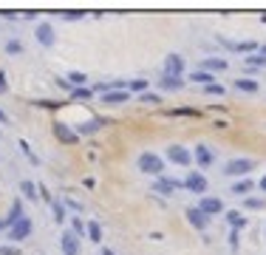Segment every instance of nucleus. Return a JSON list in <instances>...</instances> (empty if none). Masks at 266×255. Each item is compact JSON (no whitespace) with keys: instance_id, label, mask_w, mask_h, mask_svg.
Instances as JSON below:
<instances>
[{"instance_id":"nucleus-8","label":"nucleus","mask_w":266,"mask_h":255,"mask_svg":"<svg viewBox=\"0 0 266 255\" xmlns=\"http://www.w3.org/2000/svg\"><path fill=\"white\" fill-rule=\"evenodd\" d=\"M34 34H37V42L45 46V49H51V46L57 42V34H54V28H51L48 23H40V26L34 28Z\"/></svg>"},{"instance_id":"nucleus-29","label":"nucleus","mask_w":266,"mask_h":255,"mask_svg":"<svg viewBox=\"0 0 266 255\" xmlns=\"http://www.w3.org/2000/svg\"><path fill=\"white\" fill-rule=\"evenodd\" d=\"M227 219H230V224H232V227H244V224H246V221L241 219L238 212H227Z\"/></svg>"},{"instance_id":"nucleus-12","label":"nucleus","mask_w":266,"mask_h":255,"mask_svg":"<svg viewBox=\"0 0 266 255\" xmlns=\"http://www.w3.org/2000/svg\"><path fill=\"white\" fill-rule=\"evenodd\" d=\"M128 99H130V94L122 91V88H114V91L102 94V102H108V105H122V102H128Z\"/></svg>"},{"instance_id":"nucleus-18","label":"nucleus","mask_w":266,"mask_h":255,"mask_svg":"<svg viewBox=\"0 0 266 255\" xmlns=\"http://www.w3.org/2000/svg\"><path fill=\"white\" fill-rule=\"evenodd\" d=\"M181 85H184V79H176V77H162L158 79V88H162V91H179Z\"/></svg>"},{"instance_id":"nucleus-15","label":"nucleus","mask_w":266,"mask_h":255,"mask_svg":"<svg viewBox=\"0 0 266 255\" xmlns=\"http://www.w3.org/2000/svg\"><path fill=\"white\" fill-rule=\"evenodd\" d=\"M54 134H57L65 145H74V142H77V134H74L71 128H65L63 122H57V125H54Z\"/></svg>"},{"instance_id":"nucleus-6","label":"nucleus","mask_w":266,"mask_h":255,"mask_svg":"<svg viewBox=\"0 0 266 255\" xmlns=\"http://www.w3.org/2000/svg\"><path fill=\"white\" fill-rule=\"evenodd\" d=\"M184 216H187V221L195 227V230H198V233H204V230L209 227V216H207V212H201L198 207H187V210H184Z\"/></svg>"},{"instance_id":"nucleus-14","label":"nucleus","mask_w":266,"mask_h":255,"mask_svg":"<svg viewBox=\"0 0 266 255\" xmlns=\"http://www.w3.org/2000/svg\"><path fill=\"white\" fill-rule=\"evenodd\" d=\"M201 71H227V60H221V57H204Z\"/></svg>"},{"instance_id":"nucleus-36","label":"nucleus","mask_w":266,"mask_h":255,"mask_svg":"<svg viewBox=\"0 0 266 255\" xmlns=\"http://www.w3.org/2000/svg\"><path fill=\"white\" fill-rule=\"evenodd\" d=\"M207 94H224V88H221V85H216V82H212V85H207Z\"/></svg>"},{"instance_id":"nucleus-32","label":"nucleus","mask_w":266,"mask_h":255,"mask_svg":"<svg viewBox=\"0 0 266 255\" xmlns=\"http://www.w3.org/2000/svg\"><path fill=\"white\" fill-rule=\"evenodd\" d=\"M85 14L82 12H63V20H82Z\"/></svg>"},{"instance_id":"nucleus-5","label":"nucleus","mask_w":266,"mask_h":255,"mask_svg":"<svg viewBox=\"0 0 266 255\" xmlns=\"http://www.w3.org/2000/svg\"><path fill=\"white\" fill-rule=\"evenodd\" d=\"M184 187H187L190 193H198V196H204L207 193V187H209V182H207V176L204 173H187V179H184Z\"/></svg>"},{"instance_id":"nucleus-13","label":"nucleus","mask_w":266,"mask_h":255,"mask_svg":"<svg viewBox=\"0 0 266 255\" xmlns=\"http://www.w3.org/2000/svg\"><path fill=\"white\" fill-rule=\"evenodd\" d=\"M153 187H156V193H162V196H170L173 190H176V187H181L179 182H176V179H156V184H153Z\"/></svg>"},{"instance_id":"nucleus-42","label":"nucleus","mask_w":266,"mask_h":255,"mask_svg":"<svg viewBox=\"0 0 266 255\" xmlns=\"http://www.w3.org/2000/svg\"><path fill=\"white\" fill-rule=\"evenodd\" d=\"M258 54H260V57H266V46H260V51H258Z\"/></svg>"},{"instance_id":"nucleus-38","label":"nucleus","mask_w":266,"mask_h":255,"mask_svg":"<svg viewBox=\"0 0 266 255\" xmlns=\"http://www.w3.org/2000/svg\"><path fill=\"white\" fill-rule=\"evenodd\" d=\"M0 91H6V74L0 71Z\"/></svg>"},{"instance_id":"nucleus-39","label":"nucleus","mask_w":266,"mask_h":255,"mask_svg":"<svg viewBox=\"0 0 266 255\" xmlns=\"http://www.w3.org/2000/svg\"><path fill=\"white\" fill-rule=\"evenodd\" d=\"M0 122H9V116H6V111L0 108Z\"/></svg>"},{"instance_id":"nucleus-30","label":"nucleus","mask_w":266,"mask_h":255,"mask_svg":"<svg viewBox=\"0 0 266 255\" xmlns=\"http://www.w3.org/2000/svg\"><path fill=\"white\" fill-rule=\"evenodd\" d=\"M130 88H133V91H139V94H144V88H147V79H133V82H130Z\"/></svg>"},{"instance_id":"nucleus-9","label":"nucleus","mask_w":266,"mask_h":255,"mask_svg":"<svg viewBox=\"0 0 266 255\" xmlns=\"http://www.w3.org/2000/svg\"><path fill=\"white\" fill-rule=\"evenodd\" d=\"M60 247H63V255H79V238L68 230L60 235Z\"/></svg>"},{"instance_id":"nucleus-16","label":"nucleus","mask_w":266,"mask_h":255,"mask_svg":"<svg viewBox=\"0 0 266 255\" xmlns=\"http://www.w3.org/2000/svg\"><path fill=\"white\" fill-rule=\"evenodd\" d=\"M252 187H255V182H252V179H238V182L232 184V193H235V196H249Z\"/></svg>"},{"instance_id":"nucleus-21","label":"nucleus","mask_w":266,"mask_h":255,"mask_svg":"<svg viewBox=\"0 0 266 255\" xmlns=\"http://www.w3.org/2000/svg\"><path fill=\"white\" fill-rule=\"evenodd\" d=\"M190 79L198 85H212V74L209 71H195V74H190Z\"/></svg>"},{"instance_id":"nucleus-23","label":"nucleus","mask_w":266,"mask_h":255,"mask_svg":"<svg viewBox=\"0 0 266 255\" xmlns=\"http://www.w3.org/2000/svg\"><path fill=\"white\" fill-rule=\"evenodd\" d=\"M68 85H74V88H85V74H82V71H71V74H68Z\"/></svg>"},{"instance_id":"nucleus-4","label":"nucleus","mask_w":266,"mask_h":255,"mask_svg":"<svg viewBox=\"0 0 266 255\" xmlns=\"http://www.w3.org/2000/svg\"><path fill=\"white\" fill-rule=\"evenodd\" d=\"M167 159H170L173 164H179V167H190V164H193V153H190L184 145H170V148H167Z\"/></svg>"},{"instance_id":"nucleus-2","label":"nucleus","mask_w":266,"mask_h":255,"mask_svg":"<svg viewBox=\"0 0 266 255\" xmlns=\"http://www.w3.org/2000/svg\"><path fill=\"white\" fill-rule=\"evenodd\" d=\"M184 68H187V63H184V57H181V54L170 51V54L165 57V77H176V79H181Z\"/></svg>"},{"instance_id":"nucleus-37","label":"nucleus","mask_w":266,"mask_h":255,"mask_svg":"<svg viewBox=\"0 0 266 255\" xmlns=\"http://www.w3.org/2000/svg\"><path fill=\"white\" fill-rule=\"evenodd\" d=\"M3 230H12V224H9V219H0V233Z\"/></svg>"},{"instance_id":"nucleus-11","label":"nucleus","mask_w":266,"mask_h":255,"mask_svg":"<svg viewBox=\"0 0 266 255\" xmlns=\"http://www.w3.org/2000/svg\"><path fill=\"white\" fill-rule=\"evenodd\" d=\"M193 159H195V164H201V167L207 170L209 164H212V150H209L207 145H204V142H198V145H195V153H193Z\"/></svg>"},{"instance_id":"nucleus-41","label":"nucleus","mask_w":266,"mask_h":255,"mask_svg":"<svg viewBox=\"0 0 266 255\" xmlns=\"http://www.w3.org/2000/svg\"><path fill=\"white\" fill-rule=\"evenodd\" d=\"M99 255H114V249H102V252Z\"/></svg>"},{"instance_id":"nucleus-26","label":"nucleus","mask_w":266,"mask_h":255,"mask_svg":"<svg viewBox=\"0 0 266 255\" xmlns=\"http://www.w3.org/2000/svg\"><path fill=\"white\" fill-rule=\"evenodd\" d=\"M23 51V42L20 40H9L6 42V54H20Z\"/></svg>"},{"instance_id":"nucleus-10","label":"nucleus","mask_w":266,"mask_h":255,"mask_svg":"<svg viewBox=\"0 0 266 255\" xmlns=\"http://www.w3.org/2000/svg\"><path fill=\"white\" fill-rule=\"evenodd\" d=\"M198 210L207 212V216H218V212L224 210V201L216 196H201V204H198Z\"/></svg>"},{"instance_id":"nucleus-22","label":"nucleus","mask_w":266,"mask_h":255,"mask_svg":"<svg viewBox=\"0 0 266 255\" xmlns=\"http://www.w3.org/2000/svg\"><path fill=\"white\" fill-rule=\"evenodd\" d=\"M20 190L26 198H31V201H37V184L34 182H20Z\"/></svg>"},{"instance_id":"nucleus-19","label":"nucleus","mask_w":266,"mask_h":255,"mask_svg":"<svg viewBox=\"0 0 266 255\" xmlns=\"http://www.w3.org/2000/svg\"><path fill=\"white\" fill-rule=\"evenodd\" d=\"M88 238L94 241V244H99L102 241V227H99V221H88Z\"/></svg>"},{"instance_id":"nucleus-33","label":"nucleus","mask_w":266,"mask_h":255,"mask_svg":"<svg viewBox=\"0 0 266 255\" xmlns=\"http://www.w3.org/2000/svg\"><path fill=\"white\" fill-rule=\"evenodd\" d=\"M99 125H102V122H88V125H82L79 131H82V134H94V131H96Z\"/></svg>"},{"instance_id":"nucleus-3","label":"nucleus","mask_w":266,"mask_h":255,"mask_svg":"<svg viewBox=\"0 0 266 255\" xmlns=\"http://www.w3.org/2000/svg\"><path fill=\"white\" fill-rule=\"evenodd\" d=\"M252 167H255V162L252 159H232L227 167H224V176L227 179H235V176H249Z\"/></svg>"},{"instance_id":"nucleus-31","label":"nucleus","mask_w":266,"mask_h":255,"mask_svg":"<svg viewBox=\"0 0 266 255\" xmlns=\"http://www.w3.org/2000/svg\"><path fill=\"white\" fill-rule=\"evenodd\" d=\"M51 210H54V219H57V221H65V210H63V204H57V201H54V207H51Z\"/></svg>"},{"instance_id":"nucleus-28","label":"nucleus","mask_w":266,"mask_h":255,"mask_svg":"<svg viewBox=\"0 0 266 255\" xmlns=\"http://www.w3.org/2000/svg\"><path fill=\"white\" fill-rule=\"evenodd\" d=\"M263 207V198H249L246 196V210H260Z\"/></svg>"},{"instance_id":"nucleus-20","label":"nucleus","mask_w":266,"mask_h":255,"mask_svg":"<svg viewBox=\"0 0 266 255\" xmlns=\"http://www.w3.org/2000/svg\"><path fill=\"white\" fill-rule=\"evenodd\" d=\"M235 88L244 91V94H258V82H255V79H238Z\"/></svg>"},{"instance_id":"nucleus-7","label":"nucleus","mask_w":266,"mask_h":255,"mask_svg":"<svg viewBox=\"0 0 266 255\" xmlns=\"http://www.w3.org/2000/svg\"><path fill=\"white\" fill-rule=\"evenodd\" d=\"M31 227H34V224H31V219L26 216V219H20L15 227H12V230H9L6 235L12 241H23V238H29V235H31Z\"/></svg>"},{"instance_id":"nucleus-34","label":"nucleus","mask_w":266,"mask_h":255,"mask_svg":"<svg viewBox=\"0 0 266 255\" xmlns=\"http://www.w3.org/2000/svg\"><path fill=\"white\" fill-rule=\"evenodd\" d=\"M249 63H252V65H266V57L255 54V57H249Z\"/></svg>"},{"instance_id":"nucleus-35","label":"nucleus","mask_w":266,"mask_h":255,"mask_svg":"<svg viewBox=\"0 0 266 255\" xmlns=\"http://www.w3.org/2000/svg\"><path fill=\"white\" fill-rule=\"evenodd\" d=\"M0 255H20L17 247H0Z\"/></svg>"},{"instance_id":"nucleus-25","label":"nucleus","mask_w":266,"mask_h":255,"mask_svg":"<svg viewBox=\"0 0 266 255\" xmlns=\"http://www.w3.org/2000/svg\"><path fill=\"white\" fill-rule=\"evenodd\" d=\"M71 233H74V235H77V238H79V235H82V233H88V224H82V221H79V219H71Z\"/></svg>"},{"instance_id":"nucleus-24","label":"nucleus","mask_w":266,"mask_h":255,"mask_svg":"<svg viewBox=\"0 0 266 255\" xmlns=\"http://www.w3.org/2000/svg\"><path fill=\"white\" fill-rule=\"evenodd\" d=\"M71 97L74 99H91L94 97V88H71Z\"/></svg>"},{"instance_id":"nucleus-27","label":"nucleus","mask_w":266,"mask_h":255,"mask_svg":"<svg viewBox=\"0 0 266 255\" xmlns=\"http://www.w3.org/2000/svg\"><path fill=\"white\" fill-rule=\"evenodd\" d=\"M139 99H142V102H162V97H158V94H153V91L139 94Z\"/></svg>"},{"instance_id":"nucleus-1","label":"nucleus","mask_w":266,"mask_h":255,"mask_svg":"<svg viewBox=\"0 0 266 255\" xmlns=\"http://www.w3.org/2000/svg\"><path fill=\"white\" fill-rule=\"evenodd\" d=\"M136 164H139V170H142V173H147V176L162 179V173H165V162H162V156L153 153V150H144V153L136 159Z\"/></svg>"},{"instance_id":"nucleus-17","label":"nucleus","mask_w":266,"mask_h":255,"mask_svg":"<svg viewBox=\"0 0 266 255\" xmlns=\"http://www.w3.org/2000/svg\"><path fill=\"white\" fill-rule=\"evenodd\" d=\"M6 219H9V224H12V227H15L20 219H26V216H23V201H20V198H17V201H12V210H9Z\"/></svg>"},{"instance_id":"nucleus-40","label":"nucleus","mask_w":266,"mask_h":255,"mask_svg":"<svg viewBox=\"0 0 266 255\" xmlns=\"http://www.w3.org/2000/svg\"><path fill=\"white\" fill-rule=\"evenodd\" d=\"M258 187H260V190H263V193H266V176H263V179H260V184H258Z\"/></svg>"}]
</instances>
